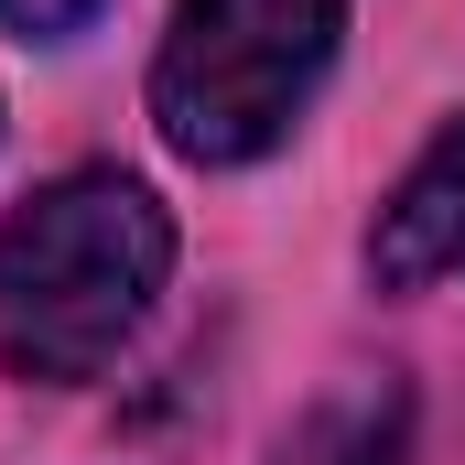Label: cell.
<instances>
[{
	"mask_svg": "<svg viewBox=\"0 0 465 465\" xmlns=\"http://www.w3.org/2000/svg\"><path fill=\"white\" fill-rule=\"evenodd\" d=\"M368 271H379L390 292H411V282H465V119L401 173V195L379 206Z\"/></svg>",
	"mask_w": 465,
	"mask_h": 465,
	"instance_id": "3",
	"label": "cell"
},
{
	"mask_svg": "<svg viewBox=\"0 0 465 465\" xmlns=\"http://www.w3.org/2000/svg\"><path fill=\"white\" fill-rule=\"evenodd\" d=\"M163 282H173L163 195L109 163L54 173L0 217V357L22 379H98L141 336Z\"/></svg>",
	"mask_w": 465,
	"mask_h": 465,
	"instance_id": "1",
	"label": "cell"
},
{
	"mask_svg": "<svg viewBox=\"0 0 465 465\" xmlns=\"http://www.w3.org/2000/svg\"><path fill=\"white\" fill-rule=\"evenodd\" d=\"M0 22L33 33V44H65L76 22H98V0H0Z\"/></svg>",
	"mask_w": 465,
	"mask_h": 465,
	"instance_id": "5",
	"label": "cell"
},
{
	"mask_svg": "<svg viewBox=\"0 0 465 465\" xmlns=\"http://www.w3.org/2000/svg\"><path fill=\"white\" fill-rule=\"evenodd\" d=\"M347 44V0H173L152 54V119L184 163L228 173L292 141Z\"/></svg>",
	"mask_w": 465,
	"mask_h": 465,
	"instance_id": "2",
	"label": "cell"
},
{
	"mask_svg": "<svg viewBox=\"0 0 465 465\" xmlns=\"http://www.w3.org/2000/svg\"><path fill=\"white\" fill-rule=\"evenodd\" d=\"M271 465H411V401L401 379H347L314 411H292V433L271 444Z\"/></svg>",
	"mask_w": 465,
	"mask_h": 465,
	"instance_id": "4",
	"label": "cell"
}]
</instances>
